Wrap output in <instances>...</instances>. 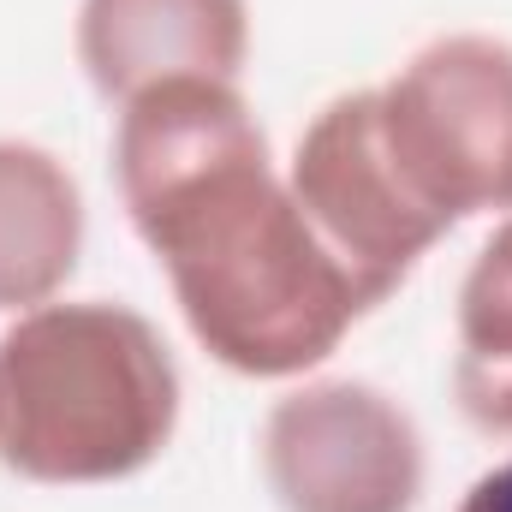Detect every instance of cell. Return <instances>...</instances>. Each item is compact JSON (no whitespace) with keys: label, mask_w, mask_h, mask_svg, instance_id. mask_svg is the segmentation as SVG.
<instances>
[{"label":"cell","mask_w":512,"mask_h":512,"mask_svg":"<svg viewBox=\"0 0 512 512\" xmlns=\"http://www.w3.org/2000/svg\"><path fill=\"white\" fill-rule=\"evenodd\" d=\"M286 185L316 227V239L340 256V268L358 280L370 310L387 304L405 274L447 239V227L411 197L376 126V90L334 96L292 149Z\"/></svg>","instance_id":"cell-4"},{"label":"cell","mask_w":512,"mask_h":512,"mask_svg":"<svg viewBox=\"0 0 512 512\" xmlns=\"http://www.w3.org/2000/svg\"><path fill=\"white\" fill-rule=\"evenodd\" d=\"M179 370L126 304L54 298L0 334V459L54 489L120 483L167 453Z\"/></svg>","instance_id":"cell-2"},{"label":"cell","mask_w":512,"mask_h":512,"mask_svg":"<svg viewBox=\"0 0 512 512\" xmlns=\"http://www.w3.org/2000/svg\"><path fill=\"white\" fill-rule=\"evenodd\" d=\"M507 215H512V209H507Z\"/></svg>","instance_id":"cell-10"},{"label":"cell","mask_w":512,"mask_h":512,"mask_svg":"<svg viewBox=\"0 0 512 512\" xmlns=\"http://www.w3.org/2000/svg\"><path fill=\"white\" fill-rule=\"evenodd\" d=\"M251 54L245 0H84L78 66L108 102H131L173 78L239 84Z\"/></svg>","instance_id":"cell-6"},{"label":"cell","mask_w":512,"mask_h":512,"mask_svg":"<svg viewBox=\"0 0 512 512\" xmlns=\"http://www.w3.org/2000/svg\"><path fill=\"white\" fill-rule=\"evenodd\" d=\"M84 251V197L66 161L0 137V310L54 304Z\"/></svg>","instance_id":"cell-7"},{"label":"cell","mask_w":512,"mask_h":512,"mask_svg":"<svg viewBox=\"0 0 512 512\" xmlns=\"http://www.w3.org/2000/svg\"><path fill=\"white\" fill-rule=\"evenodd\" d=\"M262 477L280 512H417L423 435L370 382H304L262 417Z\"/></svg>","instance_id":"cell-5"},{"label":"cell","mask_w":512,"mask_h":512,"mask_svg":"<svg viewBox=\"0 0 512 512\" xmlns=\"http://www.w3.org/2000/svg\"><path fill=\"white\" fill-rule=\"evenodd\" d=\"M453 399L483 435H512V215L483 239L459 286Z\"/></svg>","instance_id":"cell-8"},{"label":"cell","mask_w":512,"mask_h":512,"mask_svg":"<svg viewBox=\"0 0 512 512\" xmlns=\"http://www.w3.org/2000/svg\"><path fill=\"white\" fill-rule=\"evenodd\" d=\"M376 126L411 197L453 233L512 209V48L441 36L376 84Z\"/></svg>","instance_id":"cell-3"},{"label":"cell","mask_w":512,"mask_h":512,"mask_svg":"<svg viewBox=\"0 0 512 512\" xmlns=\"http://www.w3.org/2000/svg\"><path fill=\"white\" fill-rule=\"evenodd\" d=\"M114 179L185 328L233 376H304L370 316L358 280L268 167L239 84L173 78L120 102Z\"/></svg>","instance_id":"cell-1"},{"label":"cell","mask_w":512,"mask_h":512,"mask_svg":"<svg viewBox=\"0 0 512 512\" xmlns=\"http://www.w3.org/2000/svg\"><path fill=\"white\" fill-rule=\"evenodd\" d=\"M459 512H512V459L495 465V471H483V477L465 489Z\"/></svg>","instance_id":"cell-9"}]
</instances>
